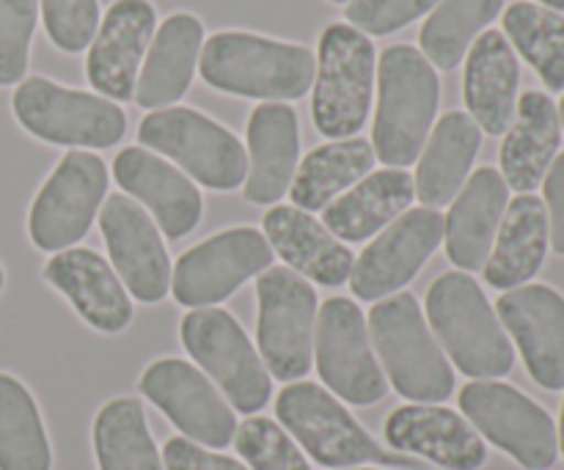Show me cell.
Listing matches in <instances>:
<instances>
[{"instance_id":"obj_45","label":"cell","mask_w":564,"mask_h":470,"mask_svg":"<svg viewBox=\"0 0 564 470\" xmlns=\"http://www.w3.org/2000/svg\"><path fill=\"white\" fill-rule=\"evenodd\" d=\"M3 286H6V270L3 264H0V292H3Z\"/></svg>"},{"instance_id":"obj_21","label":"cell","mask_w":564,"mask_h":470,"mask_svg":"<svg viewBox=\"0 0 564 470\" xmlns=\"http://www.w3.org/2000/svg\"><path fill=\"white\" fill-rule=\"evenodd\" d=\"M389 446L400 455L422 457L446 470H479L488 446L457 411L444 405H402L383 424Z\"/></svg>"},{"instance_id":"obj_26","label":"cell","mask_w":564,"mask_h":470,"mask_svg":"<svg viewBox=\"0 0 564 470\" xmlns=\"http://www.w3.org/2000/svg\"><path fill=\"white\" fill-rule=\"evenodd\" d=\"M202 47L204 25L198 17L185 11L165 17L149 44L132 99L143 110L174 108L191 88Z\"/></svg>"},{"instance_id":"obj_31","label":"cell","mask_w":564,"mask_h":470,"mask_svg":"<svg viewBox=\"0 0 564 470\" xmlns=\"http://www.w3.org/2000/svg\"><path fill=\"white\" fill-rule=\"evenodd\" d=\"M549 245V212L543 198L532 193L512 198L501 218L494 251L482 267L485 281L499 292L529 284L543 267Z\"/></svg>"},{"instance_id":"obj_24","label":"cell","mask_w":564,"mask_h":470,"mask_svg":"<svg viewBox=\"0 0 564 470\" xmlns=\"http://www.w3.org/2000/svg\"><path fill=\"white\" fill-rule=\"evenodd\" d=\"M301 163L297 113L286 102H262L248 119V174L242 196L251 204L281 201Z\"/></svg>"},{"instance_id":"obj_40","label":"cell","mask_w":564,"mask_h":470,"mask_svg":"<svg viewBox=\"0 0 564 470\" xmlns=\"http://www.w3.org/2000/svg\"><path fill=\"white\" fill-rule=\"evenodd\" d=\"M441 0H350L345 9L347 25L367 36H389L430 14Z\"/></svg>"},{"instance_id":"obj_29","label":"cell","mask_w":564,"mask_h":470,"mask_svg":"<svg viewBox=\"0 0 564 470\" xmlns=\"http://www.w3.org/2000/svg\"><path fill=\"white\" fill-rule=\"evenodd\" d=\"M482 146V130L463 110H449L441 116L430 132L422 154H419L413 190L427 209H441L452 204L471 176V165Z\"/></svg>"},{"instance_id":"obj_36","label":"cell","mask_w":564,"mask_h":470,"mask_svg":"<svg viewBox=\"0 0 564 470\" xmlns=\"http://www.w3.org/2000/svg\"><path fill=\"white\" fill-rule=\"evenodd\" d=\"M505 36L529 61L551 91H564V17L540 3L518 0L505 11Z\"/></svg>"},{"instance_id":"obj_16","label":"cell","mask_w":564,"mask_h":470,"mask_svg":"<svg viewBox=\"0 0 564 470\" xmlns=\"http://www.w3.org/2000/svg\"><path fill=\"white\" fill-rule=\"evenodd\" d=\"M444 245V215L438 209H408L386 226L356 256L350 289L358 300H383L405 289Z\"/></svg>"},{"instance_id":"obj_19","label":"cell","mask_w":564,"mask_h":470,"mask_svg":"<svg viewBox=\"0 0 564 470\" xmlns=\"http://www.w3.org/2000/svg\"><path fill=\"white\" fill-rule=\"evenodd\" d=\"M499 323L545 391L564 389V297L545 284H523L496 303Z\"/></svg>"},{"instance_id":"obj_32","label":"cell","mask_w":564,"mask_h":470,"mask_svg":"<svg viewBox=\"0 0 564 470\" xmlns=\"http://www.w3.org/2000/svg\"><path fill=\"white\" fill-rule=\"evenodd\" d=\"M375 149L364 138H341L312 149L297 163L295 179L290 185V198L303 212H319L330 201L350 190L356 182L372 174Z\"/></svg>"},{"instance_id":"obj_11","label":"cell","mask_w":564,"mask_h":470,"mask_svg":"<svg viewBox=\"0 0 564 470\" xmlns=\"http://www.w3.org/2000/svg\"><path fill=\"white\" fill-rule=\"evenodd\" d=\"M457 402L463 418L477 429L479 438L510 455L518 466L527 470L554 468L560 457L554 418L516 385L471 380L460 389Z\"/></svg>"},{"instance_id":"obj_27","label":"cell","mask_w":564,"mask_h":470,"mask_svg":"<svg viewBox=\"0 0 564 470\" xmlns=\"http://www.w3.org/2000/svg\"><path fill=\"white\" fill-rule=\"evenodd\" d=\"M518 66L516 50L501 31H485L466 53L463 97L468 116L488 135H505L518 108Z\"/></svg>"},{"instance_id":"obj_10","label":"cell","mask_w":564,"mask_h":470,"mask_svg":"<svg viewBox=\"0 0 564 470\" xmlns=\"http://www.w3.org/2000/svg\"><path fill=\"white\" fill-rule=\"evenodd\" d=\"M259 358L270 378L297 383L314 363L319 300L314 286L290 267H268L257 278Z\"/></svg>"},{"instance_id":"obj_28","label":"cell","mask_w":564,"mask_h":470,"mask_svg":"<svg viewBox=\"0 0 564 470\" xmlns=\"http://www.w3.org/2000/svg\"><path fill=\"white\" fill-rule=\"evenodd\" d=\"M562 143V121L554 99L543 91H527L518 99L516 119L501 141L499 163L507 187L532 193L543 185Z\"/></svg>"},{"instance_id":"obj_46","label":"cell","mask_w":564,"mask_h":470,"mask_svg":"<svg viewBox=\"0 0 564 470\" xmlns=\"http://www.w3.org/2000/svg\"><path fill=\"white\" fill-rule=\"evenodd\" d=\"M560 121H562V130H564V97H562V102H560Z\"/></svg>"},{"instance_id":"obj_43","label":"cell","mask_w":564,"mask_h":470,"mask_svg":"<svg viewBox=\"0 0 564 470\" xmlns=\"http://www.w3.org/2000/svg\"><path fill=\"white\" fill-rule=\"evenodd\" d=\"M538 3H543L551 11H564V0H538Z\"/></svg>"},{"instance_id":"obj_25","label":"cell","mask_w":564,"mask_h":470,"mask_svg":"<svg viewBox=\"0 0 564 470\" xmlns=\"http://www.w3.org/2000/svg\"><path fill=\"white\" fill-rule=\"evenodd\" d=\"M262 234L284 259L286 267L306 281L319 286H341L350 278L356 256L312 212L279 204L264 215Z\"/></svg>"},{"instance_id":"obj_14","label":"cell","mask_w":564,"mask_h":470,"mask_svg":"<svg viewBox=\"0 0 564 470\" xmlns=\"http://www.w3.org/2000/svg\"><path fill=\"white\" fill-rule=\"evenodd\" d=\"M268 267H273V248L262 231L237 226L207 237L176 259L171 295L185 308L218 306Z\"/></svg>"},{"instance_id":"obj_23","label":"cell","mask_w":564,"mask_h":470,"mask_svg":"<svg viewBox=\"0 0 564 470\" xmlns=\"http://www.w3.org/2000/svg\"><path fill=\"white\" fill-rule=\"evenodd\" d=\"M510 204V187L496 168L474 171L449 204L444 218V248L449 262L463 273L485 267Z\"/></svg>"},{"instance_id":"obj_12","label":"cell","mask_w":564,"mask_h":470,"mask_svg":"<svg viewBox=\"0 0 564 470\" xmlns=\"http://www.w3.org/2000/svg\"><path fill=\"white\" fill-rule=\"evenodd\" d=\"M108 165L102 157L72 149L44 179L28 209V237L39 251L58 253L80 242L108 198Z\"/></svg>"},{"instance_id":"obj_6","label":"cell","mask_w":564,"mask_h":470,"mask_svg":"<svg viewBox=\"0 0 564 470\" xmlns=\"http://www.w3.org/2000/svg\"><path fill=\"white\" fill-rule=\"evenodd\" d=\"M375 44L347 22H334L317 44L312 119L330 141L356 138L369 119L375 91Z\"/></svg>"},{"instance_id":"obj_8","label":"cell","mask_w":564,"mask_h":470,"mask_svg":"<svg viewBox=\"0 0 564 470\" xmlns=\"http://www.w3.org/2000/svg\"><path fill=\"white\" fill-rule=\"evenodd\" d=\"M138 141L160 152L209 190L229 193L246 182L248 152L229 127L193 108L152 110L138 127Z\"/></svg>"},{"instance_id":"obj_7","label":"cell","mask_w":564,"mask_h":470,"mask_svg":"<svg viewBox=\"0 0 564 470\" xmlns=\"http://www.w3.org/2000/svg\"><path fill=\"white\" fill-rule=\"evenodd\" d=\"M180 339L187 356L215 383L237 413L257 416L273 396V378L242 325L226 308H193L182 317Z\"/></svg>"},{"instance_id":"obj_39","label":"cell","mask_w":564,"mask_h":470,"mask_svg":"<svg viewBox=\"0 0 564 470\" xmlns=\"http://www.w3.org/2000/svg\"><path fill=\"white\" fill-rule=\"evenodd\" d=\"M44 31L61 53H83L102 22L97 0H39Z\"/></svg>"},{"instance_id":"obj_33","label":"cell","mask_w":564,"mask_h":470,"mask_svg":"<svg viewBox=\"0 0 564 470\" xmlns=\"http://www.w3.org/2000/svg\"><path fill=\"white\" fill-rule=\"evenodd\" d=\"M91 440L99 470H165L143 402L135 396L105 402L94 416Z\"/></svg>"},{"instance_id":"obj_35","label":"cell","mask_w":564,"mask_h":470,"mask_svg":"<svg viewBox=\"0 0 564 470\" xmlns=\"http://www.w3.org/2000/svg\"><path fill=\"white\" fill-rule=\"evenodd\" d=\"M501 6L505 0H441L419 31L422 55L438 69H455L485 28L501 14Z\"/></svg>"},{"instance_id":"obj_22","label":"cell","mask_w":564,"mask_h":470,"mask_svg":"<svg viewBox=\"0 0 564 470\" xmlns=\"http://www.w3.org/2000/svg\"><path fill=\"white\" fill-rule=\"evenodd\" d=\"M44 281L66 297L77 317L99 334H121L135 317L130 292L91 248H66L44 264Z\"/></svg>"},{"instance_id":"obj_18","label":"cell","mask_w":564,"mask_h":470,"mask_svg":"<svg viewBox=\"0 0 564 470\" xmlns=\"http://www.w3.org/2000/svg\"><path fill=\"white\" fill-rule=\"evenodd\" d=\"M158 11L149 0H116L105 20L99 22L97 36L88 44L86 75L94 91L110 102H127L135 91L138 72L149 53Z\"/></svg>"},{"instance_id":"obj_17","label":"cell","mask_w":564,"mask_h":470,"mask_svg":"<svg viewBox=\"0 0 564 470\" xmlns=\"http://www.w3.org/2000/svg\"><path fill=\"white\" fill-rule=\"evenodd\" d=\"M97 220L108 245L110 267L127 292L147 306L163 303L171 292V259L147 209L124 193H113L105 198Z\"/></svg>"},{"instance_id":"obj_48","label":"cell","mask_w":564,"mask_h":470,"mask_svg":"<svg viewBox=\"0 0 564 470\" xmlns=\"http://www.w3.org/2000/svg\"><path fill=\"white\" fill-rule=\"evenodd\" d=\"M330 3H350V0H330Z\"/></svg>"},{"instance_id":"obj_41","label":"cell","mask_w":564,"mask_h":470,"mask_svg":"<svg viewBox=\"0 0 564 470\" xmlns=\"http://www.w3.org/2000/svg\"><path fill=\"white\" fill-rule=\"evenodd\" d=\"M160 455H163L165 470H248L246 462L235 460L229 455H215V449L193 444L182 435L165 440Z\"/></svg>"},{"instance_id":"obj_47","label":"cell","mask_w":564,"mask_h":470,"mask_svg":"<svg viewBox=\"0 0 564 470\" xmlns=\"http://www.w3.org/2000/svg\"><path fill=\"white\" fill-rule=\"evenodd\" d=\"M341 470H380V468H341Z\"/></svg>"},{"instance_id":"obj_9","label":"cell","mask_w":564,"mask_h":470,"mask_svg":"<svg viewBox=\"0 0 564 470\" xmlns=\"http://www.w3.org/2000/svg\"><path fill=\"white\" fill-rule=\"evenodd\" d=\"M11 110L28 135L53 146L110 149L127 132V116L119 105L42 75L25 77L17 86Z\"/></svg>"},{"instance_id":"obj_30","label":"cell","mask_w":564,"mask_h":470,"mask_svg":"<svg viewBox=\"0 0 564 470\" xmlns=\"http://www.w3.org/2000/svg\"><path fill=\"white\" fill-rule=\"evenodd\" d=\"M416 198L413 176L402 168H380L341 193L323 209V226L341 242H364L408 212Z\"/></svg>"},{"instance_id":"obj_15","label":"cell","mask_w":564,"mask_h":470,"mask_svg":"<svg viewBox=\"0 0 564 470\" xmlns=\"http://www.w3.org/2000/svg\"><path fill=\"white\" fill-rule=\"evenodd\" d=\"M138 391L180 429L182 438L207 449H226L235 440V407L191 361L160 358L149 363L138 380Z\"/></svg>"},{"instance_id":"obj_42","label":"cell","mask_w":564,"mask_h":470,"mask_svg":"<svg viewBox=\"0 0 564 470\" xmlns=\"http://www.w3.org/2000/svg\"><path fill=\"white\" fill-rule=\"evenodd\" d=\"M545 212H549V240L560 256H564V154H556L543 179Z\"/></svg>"},{"instance_id":"obj_13","label":"cell","mask_w":564,"mask_h":470,"mask_svg":"<svg viewBox=\"0 0 564 470\" xmlns=\"http://www.w3.org/2000/svg\"><path fill=\"white\" fill-rule=\"evenodd\" d=\"M314 367L325 389L347 405H378L389 394V380L372 350L367 317L347 297H330L319 306Z\"/></svg>"},{"instance_id":"obj_34","label":"cell","mask_w":564,"mask_h":470,"mask_svg":"<svg viewBox=\"0 0 564 470\" xmlns=\"http://www.w3.org/2000/svg\"><path fill=\"white\" fill-rule=\"evenodd\" d=\"M0 470H53L42 411L22 380L0 372Z\"/></svg>"},{"instance_id":"obj_2","label":"cell","mask_w":564,"mask_h":470,"mask_svg":"<svg viewBox=\"0 0 564 470\" xmlns=\"http://www.w3.org/2000/svg\"><path fill=\"white\" fill-rule=\"evenodd\" d=\"M198 72L215 91L290 102L314 86L317 55L303 44L275 42L246 31H220L204 42Z\"/></svg>"},{"instance_id":"obj_5","label":"cell","mask_w":564,"mask_h":470,"mask_svg":"<svg viewBox=\"0 0 564 470\" xmlns=\"http://www.w3.org/2000/svg\"><path fill=\"white\" fill-rule=\"evenodd\" d=\"M275 418L295 438V444L323 468L358 466H411L405 457L389 455L378 440L356 422L345 402L328 389L308 380L281 389L275 396Z\"/></svg>"},{"instance_id":"obj_1","label":"cell","mask_w":564,"mask_h":470,"mask_svg":"<svg viewBox=\"0 0 564 470\" xmlns=\"http://www.w3.org/2000/svg\"><path fill=\"white\" fill-rule=\"evenodd\" d=\"M424 317L457 372L471 380H499L516 367V350L496 308L463 270H449L430 284Z\"/></svg>"},{"instance_id":"obj_20","label":"cell","mask_w":564,"mask_h":470,"mask_svg":"<svg viewBox=\"0 0 564 470\" xmlns=\"http://www.w3.org/2000/svg\"><path fill=\"white\" fill-rule=\"evenodd\" d=\"M113 176L169 240H182L202 223L204 198L198 187L160 154L143 146L121 149L113 160Z\"/></svg>"},{"instance_id":"obj_3","label":"cell","mask_w":564,"mask_h":470,"mask_svg":"<svg viewBox=\"0 0 564 470\" xmlns=\"http://www.w3.org/2000/svg\"><path fill=\"white\" fill-rule=\"evenodd\" d=\"M441 102L435 66L411 44H391L378 61V110L372 149L386 168H405L419 160Z\"/></svg>"},{"instance_id":"obj_4","label":"cell","mask_w":564,"mask_h":470,"mask_svg":"<svg viewBox=\"0 0 564 470\" xmlns=\"http://www.w3.org/2000/svg\"><path fill=\"white\" fill-rule=\"evenodd\" d=\"M369 339L391 389L413 405H444L455 394V369L411 292L383 297L369 311Z\"/></svg>"},{"instance_id":"obj_37","label":"cell","mask_w":564,"mask_h":470,"mask_svg":"<svg viewBox=\"0 0 564 470\" xmlns=\"http://www.w3.org/2000/svg\"><path fill=\"white\" fill-rule=\"evenodd\" d=\"M231 446L248 470H312L295 438L273 418L251 416L237 424Z\"/></svg>"},{"instance_id":"obj_44","label":"cell","mask_w":564,"mask_h":470,"mask_svg":"<svg viewBox=\"0 0 564 470\" xmlns=\"http://www.w3.org/2000/svg\"><path fill=\"white\" fill-rule=\"evenodd\" d=\"M560 451L564 457V402H562V418H560Z\"/></svg>"},{"instance_id":"obj_38","label":"cell","mask_w":564,"mask_h":470,"mask_svg":"<svg viewBox=\"0 0 564 470\" xmlns=\"http://www.w3.org/2000/svg\"><path fill=\"white\" fill-rule=\"evenodd\" d=\"M39 0H0V86L25 80Z\"/></svg>"}]
</instances>
